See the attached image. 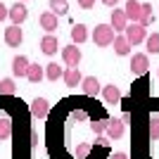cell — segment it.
I'll return each instance as SVG.
<instances>
[{
  "label": "cell",
  "mask_w": 159,
  "mask_h": 159,
  "mask_svg": "<svg viewBox=\"0 0 159 159\" xmlns=\"http://www.w3.org/2000/svg\"><path fill=\"white\" fill-rule=\"evenodd\" d=\"M114 36H116V31L112 29V24H98V26L93 29V43L100 45V48L112 45Z\"/></svg>",
  "instance_id": "6da1fadb"
},
{
  "label": "cell",
  "mask_w": 159,
  "mask_h": 159,
  "mask_svg": "<svg viewBox=\"0 0 159 159\" xmlns=\"http://www.w3.org/2000/svg\"><path fill=\"white\" fill-rule=\"evenodd\" d=\"M124 36H126V40L131 45H140V43H145V26H140L138 21H133V24L126 26Z\"/></svg>",
  "instance_id": "7a4b0ae2"
},
{
  "label": "cell",
  "mask_w": 159,
  "mask_h": 159,
  "mask_svg": "<svg viewBox=\"0 0 159 159\" xmlns=\"http://www.w3.org/2000/svg\"><path fill=\"white\" fill-rule=\"evenodd\" d=\"M2 38H5V43H7L10 48H19V45H21V40H24L21 26H19V24H12V26H7V29H5V36H2Z\"/></svg>",
  "instance_id": "3957f363"
},
{
  "label": "cell",
  "mask_w": 159,
  "mask_h": 159,
  "mask_svg": "<svg viewBox=\"0 0 159 159\" xmlns=\"http://www.w3.org/2000/svg\"><path fill=\"white\" fill-rule=\"evenodd\" d=\"M147 69H150V60H147L145 52H138L131 57V71L135 74V76H145Z\"/></svg>",
  "instance_id": "277c9868"
},
{
  "label": "cell",
  "mask_w": 159,
  "mask_h": 159,
  "mask_svg": "<svg viewBox=\"0 0 159 159\" xmlns=\"http://www.w3.org/2000/svg\"><path fill=\"white\" fill-rule=\"evenodd\" d=\"M62 60H64L66 66H79V62H81V50H79V45H76V43H71V45L62 48Z\"/></svg>",
  "instance_id": "5b68a950"
},
{
  "label": "cell",
  "mask_w": 159,
  "mask_h": 159,
  "mask_svg": "<svg viewBox=\"0 0 159 159\" xmlns=\"http://www.w3.org/2000/svg\"><path fill=\"white\" fill-rule=\"evenodd\" d=\"M81 90H83V95H88V98H95V95H100V81L95 79V76H86V79H81Z\"/></svg>",
  "instance_id": "8992f818"
},
{
  "label": "cell",
  "mask_w": 159,
  "mask_h": 159,
  "mask_svg": "<svg viewBox=\"0 0 159 159\" xmlns=\"http://www.w3.org/2000/svg\"><path fill=\"white\" fill-rule=\"evenodd\" d=\"M100 95H102V100H105V105H116L121 100V90L116 86H112V83H107V86L100 88Z\"/></svg>",
  "instance_id": "52a82bcc"
},
{
  "label": "cell",
  "mask_w": 159,
  "mask_h": 159,
  "mask_svg": "<svg viewBox=\"0 0 159 159\" xmlns=\"http://www.w3.org/2000/svg\"><path fill=\"white\" fill-rule=\"evenodd\" d=\"M31 114L36 119H45L48 114H50V102H48L45 98H36L31 102Z\"/></svg>",
  "instance_id": "ba28073f"
},
{
  "label": "cell",
  "mask_w": 159,
  "mask_h": 159,
  "mask_svg": "<svg viewBox=\"0 0 159 159\" xmlns=\"http://www.w3.org/2000/svg\"><path fill=\"white\" fill-rule=\"evenodd\" d=\"M38 24H40V29H45V33H52L55 29L60 26V19H57L55 12H43L38 17Z\"/></svg>",
  "instance_id": "9c48e42d"
},
{
  "label": "cell",
  "mask_w": 159,
  "mask_h": 159,
  "mask_svg": "<svg viewBox=\"0 0 159 159\" xmlns=\"http://www.w3.org/2000/svg\"><path fill=\"white\" fill-rule=\"evenodd\" d=\"M7 17L12 19V24H24L29 17L26 12V5L24 2H17V5H12V10H7Z\"/></svg>",
  "instance_id": "30bf717a"
},
{
  "label": "cell",
  "mask_w": 159,
  "mask_h": 159,
  "mask_svg": "<svg viewBox=\"0 0 159 159\" xmlns=\"http://www.w3.org/2000/svg\"><path fill=\"white\" fill-rule=\"evenodd\" d=\"M81 79H83V76H81V71L76 69V66H66V69H62V81H64V86H69V88L79 86Z\"/></svg>",
  "instance_id": "8fae6325"
},
{
  "label": "cell",
  "mask_w": 159,
  "mask_h": 159,
  "mask_svg": "<svg viewBox=\"0 0 159 159\" xmlns=\"http://www.w3.org/2000/svg\"><path fill=\"white\" fill-rule=\"evenodd\" d=\"M128 26V19H126V12L124 10H112V29L116 33H124Z\"/></svg>",
  "instance_id": "7c38bea8"
},
{
  "label": "cell",
  "mask_w": 159,
  "mask_h": 159,
  "mask_svg": "<svg viewBox=\"0 0 159 159\" xmlns=\"http://www.w3.org/2000/svg\"><path fill=\"white\" fill-rule=\"evenodd\" d=\"M112 45H114V52L119 55V57H126V55L131 52V43L126 40V36H124V33H116V36H114Z\"/></svg>",
  "instance_id": "4fadbf2b"
},
{
  "label": "cell",
  "mask_w": 159,
  "mask_h": 159,
  "mask_svg": "<svg viewBox=\"0 0 159 159\" xmlns=\"http://www.w3.org/2000/svg\"><path fill=\"white\" fill-rule=\"evenodd\" d=\"M29 64H31V62H29L24 55H17V57L12 60V74L17 76V79H19V76H24V79H26V69H29Z\"/></svg>",
  "instance_id": "5bb4252c"
},
{
  "label": "cell",
  "mask_w": 159,
  "mask_h": 159,
  "mask_svg": "<svg viewBox=\"0 0 159 159\" xmlns=\"http://www.w3.org/2000/svg\"><path fill=\"white\" fill-rule=\"evenodd\" d=\"M105 131H107V135H109L112 140H119L121 135H124V121L121 119H109Z\"/></svg>",
  "instance_id": "9a60e30c"
},
{
  "label": "cell",
  "mask_w": 159,
  "mask_h": 159,
  "mask_svg": "<svg viewBox=\"0 0 159 159\" xmlns=\"http://www.w3.org/2000/svg\"><path fill=\"white\" fill-rule=\"evenodd\" d=\"M40 50L45 55H55L57 50H60V43H57V38H55L52 33H45L43 36V40H40Z\"/></svg>",
  "instance_id": "2e32d148"
},
{
  "label": "cell",
  "mask_w": 159,
  "mask_h": 159,
  "mask_svg": "<svg viewBox=\"0 0 159 159\" xmlns=\"http://www.w3.org/2000/svg\"><path fill=\"white\" fill-rule=\"evenodd\" d=\"M26 79L31 81V83H40V81L45 79V74H43V66L36 64V62H31V64H29V69H26Z\"/></svg>",
  "instance_id": "e0dca14e"
},
{
  "label": "cell",
  "mask_w": 159,
  "mask_h": 159,
  "mask_svg": "<svg viewBox=\"0 0 159 159\" xmlns=\"http://www.w3.org/2000/svg\"><path fill=\"white\" fill-rule=\"evenodd\" d=\"M138 24L140 26H150L152 24V5L150 2H140V17H138Z\"/></svg>",
  "instance_id": "ac0fdd59"
},
{
  "label": "cell",
  "mask_w": 159,
  "mask_h": 159,
  "mask_svg": "<svg viewBox=\"0 0 159 159\" xmlns=\"http://www.w3.org/2000/svg\"><path fill=\"white\" fill-rule=\"evenodd\" d=\"M124 12H126V19L128 21H138V17H140V2H138V0H128L126 7H124Z\"/></svg>",
  "instance_id": "d6986e66"
},
{
  "label": "cell",
  "mask_w": 159,
  "mask_h": 159,
  "mask_svg": "<svg viewBox=\"0 0 159 159\" xmlns=\"http://www.w3.org/2000/svg\"><path fill=\"white\" fill-rule=\"evenodd\" d=\"M71 40L76 43V45H81L83 40H88V26H83V24H74V29H71Z\"/></svg>",
  "instance_id": "ffe728a7"
},
{
  "label": "cell",
  "mask_w": 159,
  "mask_h": 159,
  "mask_svg": "<svg viewBox=\"0 0 159 159\" xmlns=\"http://www.w3.org/2000/svg\"><path fill=\"white\" fill-rule=\"evenodd\" d=\"M43 74H45L48 81H57V79H62V66L55 64V62H50V64L43 69Z\"/></svg>",
  "instance_id": "44dd1931"
},
{
  "label": "cell",
  "mask_w": 159,
  "mask_h": 159,
  "mask_svg": "<svg viewBox=\"0 0 159 159\" xmlns=\"http://www.w3.org/2000/svg\"><path fill=\"white\" fill-rule=\"evenodd\" d=\"M14 93H17V83H14L12 79H2L0 81V95H2V98L14 95Z\"/></svg>",
  "instance_id": "7402d4cb"
},
{
  "label": "cell",
  "mask_w": 159,
  "mask_h": 159,
  "mask_svg": "<svg viewBox=\"0 0 159 159\" xmlns=\"http://www.w3.org/2000/svg\"><path fill=\"white\" fill-rule=\"evenodd\" d=\"M14 133V126H12V121L7 119V116H2L0 119V140H7L10 135Z\"/></svg>",
  "instance_id": "603a6c76"
},
{
  "label": "cell",
  "mask_w": 159,
  "mask_h": 159,
  "mask_svg": "<svg viewBox=\"0 0 159 159\" xmlns=\"http://www.w3.org/2000/svg\"><path fill=\"white\" fill-rule=\"evenodd\" d=\"M50 10H52L57 17H60V14H66L69 12V2H66V0H50Z\"/></svg>",
  "instance_id": "cb8c5ba5"
},
{
  "label": "cell",
  "mask_w": 159,
  "mask_h": 159,
  "mask_svg": "<svg viewBox=\"0 0 159 159\" xmlns=\"http://www.w3.org/2000/svg\"><path fill=\"white\" fill-rule=\"evenodd\" d=\"M145 45H147V52L150 55H157L159 52V33H150L145 40Z\"/></svg>",
  "instance_id": "d4e9b609"
},
{
  "label": "cell",
  "mask_w": 159,
  "mask_h": 159,
  "mask_svg": "<svg viewBox=\"0 0 159 159\" xmlns=\"http://www.w3.org/2000/svg\"><path fill=\"white\" fill-rule=\"evenodd\" d=\"M150 138L159 140V116H152V119H150Z\"/></svg>",
  "instance_id": "484cf974"
},
{
  "label": "cell",
  "mask_w": 159,
  "mask_h": 159,
  "mask_svg": "<svg viewBox=\"0 0 159 159\" xmlns=\"http://www.w3.org/2000/svg\"><path fill=\"white\" fill-rule=\"evenodd\" d=\"M88 152H90V145H88V143H81V145L76 147V150H74V154H76L79 159H83V157H86Z\"/></svg>",
  "instance_id": "4316f807"
},
{
  "label": "cell",
  "mask_w": 159,
  "mask_h": 159,
  "mask_svg": "<svg viewBox=\"0 0 159 159\" xmlns=\"http://www.w3.org/2000/svg\"><path fill=\"white\" fill-rule=\"evenodd\" d=\"M90 128H93V133H105V128H107V121H93V124H90Z\"/></svg>",
  "instance_id": "83f0119b"
},
{
  "label": "cell",
  "mask_w": 159,
  "mask_h": 159,
  "mask_svg": "<svg viewBox=\"0 0 159 159\" xmlns=\"http://www.w3.org/2000/svg\"><path fill=\"white\" fill-rule=\"evenodd\" d=\"M79 5L83 7V10H90V7L95 5V0H79Z\"/></svg>",
  "instance_id": "f1b7e54d"
},
{
  "label": "cell",
  "mask_w": 159,
  "mask_h": 159,
  "mask_svg": "<svg viewBox=\"0 0 159 159\" xmlns=\"http://www.w3.org/2000/svg\"><path fill=\"white\" fill-rule=\"evenodd\" d=\"M7 10H10V7L0 2V21H5V19H7Z\"/></svg>",
  "instance_id": "f546056e"
},
{
  "label": "cell",
  "mask_w": 159,
  "mask_h": 159,
  "mask_svg": "<svg viewBox=\"0 0 159 159\" xmlns=\"http://www.w3.org/2000/svg\"><path fill=\"white\" fill-rule=\"evenodd\" d=\"M74 119H76V121H86V119H88V114H83V112H76V114H74Z\"/></svg>",
  "instance_id": "4dcf8cb0"
},
{
  "label": "cell",
  "mask_w": 159,
  "mask_h": 159,
  "mask_svg": "<svg viewBox=\"0 0 159 159\" xmlns=\"http://www.w3.org/2000/svg\"><path fill=\"white\" fill-rule=\"evenodd\" d=\"M112 159H128V154H126V152H114Z\"/></svg>",
  "instance_id": "1f68e13d"
},
{
  "label": "cell",
  "mask_w": 159,
  "mask_h": 159,
  "mask_svg": "<svg viewBox=\"0 0 159 159\" xmlns=\"http://www.w3.org/2000/svg\"><path fill=\"white\" fill-rule=\"evenodd\" d=\"M102 2H105V5H109V7H114L116 2H119V0H102Z\"/></svg>",
  "instance_id": "d6a6232c"
},
{
  "label": "cell",
  "mask_w": 159,
  "mask_h": 159,
  "mask_svg": "<svg viewBox=\"0 0 159 159\" xmlns=\"http://www.w3.org/2000/svg\"><path fill=\"white\" fill-rule=\"evenodd\" d=\"M21 2H24V0H21Z\"/></svg>",
  "instance_id": "836d02e7"
}]
</instances>
